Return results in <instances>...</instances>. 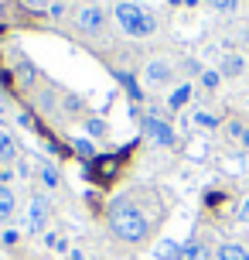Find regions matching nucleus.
<instances>
[{
	"label": "nucleus",
	"instance_id": "nucleus-1",
	"mask_svg": "<svg viewBox=\"0 0 249 260\" xmlns=\"http://www.w3.org/2000/svg\"><path fill=\"white\" fill-rule=\"evenodd\" d=\"M106 222H109V230H113L119 240H127V243H140L147 236V230H150L147 216L133 206V202H127V199H116V202L109 206Z\"/></svg>",
	"mask_w": 249,
	"mask_h": 260
},
{
	"label": "nucleus",
	"instance_id": "nucleus-2",
	"mask_svg": "<svg viewBox=\"0 0 249 260\" xmlns=\"http://www.w3.org/2000/svg\"><path fill=\"white\" fill-rule=\"evenodd\" d=\"M116 21L123 24L127 35H133V38H147V35H154V31H157L154 14L144 11L140 4H116Z\"/></svg>",
	"mask_w": 249,
	"mask_h": 260
},
{
	"label": "nucleus",
	"instance_id": "nucleus-3",
	"mask_svg": "<svg viewBox=\"0 0 249 260\" xmlns=\"http://www.w3.org/2000/svg\"><path fill=\"white\" fill-rule=\"evenodd\" d=\"M130 151H133V144H127L123 151H116V154H99V157H96V161L89 165V171L96 175V178H103V182H113V178L119 175V165H123V157L130 154Z\"/></svg>",
	"mask_w": 249,
	"mask_h": 260
},
{
	"label": "nucleus",
	"instance_id": "nucleus-4",
	"mask_svg": "<svg viewBox=\"0 0 249 260\" xmlns=\"http://www.w3.org/2000/svg\"><path fill=\"white\" fill-rule=\"evenodd\" d=\"M140 130H144L147 141H157V144H164V147L174 144V130H171V123H164V120H157V117H144L140 120Z\"/></svg>",
	"mask_w": 249,
	"mask_h": 260
},
{
	"label": "nucleus",
	"instance_id": "nucleus-5",
	"mask_svg": "<svg viewBox=\"0 0 249 260\" xmlns=\"http://www.w3.org/2000/svg\"><path fill=\"white\" fill-rule=\"evenodd\" d=\"M106 27V11L103 7H96V4H86L79 11V31H86V35H99Z\"/></svg>",
	"mask_w": 249,
	"mask_h": 260
},
{
	"label": "nucleus",
	"instance_id": "nucleus-6",
	"mask_svg": "<svg viewBox=\"0 0 249 260\" xmlns=\"http://www.w3.org/2000/svg\"><path fill=\"white\" fill-rule=\"evenodd\" d=\"M45 222H48V199H45V195H34V199H31L27 226H31V230H45Z\"/></svg>",
	"mask_w": 249,
	"mask_h": 260
},
{
	"label": "nucleus",
	"instance_id": "nucleus-7",
	"mask_svg": "<svg viewBox=\"0 0 249 260\" xmlns=\"http://www.w3.org/2000/svg\"><path fill=\"white\" fill-rule=\"evenodd\" d=\"M34 79H38V69L27 62V58H21V62H17V69H14V82L27 89V86H34Z\"/></svg>",
	"mask_w": 249,
	"mask_h": 260
},
{
	"label": "nucleus",
	"instance_id": "nucleus-8",
	"mask_svg": "<svg viewBox=\"0 0 249 260\" xmlns=\"http://www.w3.org/2000/svg\"><path fill=\"white\" fill-rule=\"evenodd\" d=\"M168 79H171V65H168V62L154 58V62L147 65V82H150V86H157V82H168Z\"/></svg>",
	"mask_w": 249,
	"mask_h": 260
},
{
	"label": "nucleus",
	"instance_id": "nucleus-9",
	"mask_svg": "<svg viewBox=\"0 0 249 260\" xmlns=\"http://www.w3.org/2000/svg\"><path fill=\"white\" fill-rule=\"evenodd\" d=\"M178 260H212V250L205 247V243H184Z\"/></svg>",
	"mask_w": 249,
	"mask_h": 260
},
{
	"label": "nucleus",
	"instance_id": "nucleus-10",
	"mask_svg": "<svg viewBox=\"0 0 249 260\" xmlns=\"http://www.w3.org/2000/svg\"><path fill=\"white\" fill-rule=\"evenodd\" d=\"M178 253H181V247L174 240H160L157 247H154V257L157 260H178Z\"/></svg>",
	"mask_w": 249,
	"mask_h": 260
},
{
	"label": "nucleus",
	"instance_id": "nucleus-11",
	"mask_svg": "<svg viewBox=\"0 0 249 260\" xmlns=\"http://www.w3.org/2000/svg\"><path fill=\"white\" fill-rule=\"evenodd\" d=\"M219 260H249V250L239 243H225V247H219Z\"/></svg>",
	"mask_w": 249,
	"mask_h": 260
},
{
	"label": "nucleus",
	"instance_id": "nucleus-12",
	"mask_svg": "<svg viewBox=\"0 0 249 260\" xmlns=\"http://www.w3.org/2000/svg\"><path fill=\"white\" fill-rule=\"evenodd\" d=\"M11 157H17V147H14V137L7 134V130H0V161H11Z\"/></svg>",
	"mask_w": 249,
	"mask_h": 260
},
{
	"label": "nucleus",
	"instance_id": "nucleus-13",
	"mask_svg": "<svg viewBox=\"0 0 249 260\" xmlns=\"http://www.w3.org/2000/svg\"><path fill=\"white\" fill-rule=\"evenodd\" d=\"M11 212H14V195H11V188L0 185V219H7Z\"/></svg>",
	"mask_w": 249,
	"mask_h": 260
},
{
	"label": "nucleus",
	"instance_id": "nucleus-14",
	"mask_svg": "<svg viewBox=\"0 0 249 260\" xmlns=\"http://www.w3.org/2000/svg\"><path fill=\"white\" fill-rule=\"evenodd\" d=\"M116 79H119V82H123V89L130 92L133 100H140V96H144V92H140V86L133 82V76H130V72H116Z\"/></svg>",
	"mask_w": 249,
	"mask_h": 260
},
{
	"label": "nucleus",
	"instance_id": "nucleus-15",
	"mask_svg": "<svg viewBox=\"0 0 249 260\" xmlns=\"http://www.w3.org/2000/svg\"><path fill=\"white\" fill-rule=\"evenodd\" d=\"M222 72L225 76H239V72H242V58H239V55H229L225 65H222Z\"/></svg>",
	"mask_w": 249,
	"mask_h": 260
},
{
	"label": "nucleus",
	"instance_id": "nucleus-16",
	"mask_svg": "<svg viewBox=\"0 0 249 260\" xmlns=\"http://www.w3.org/2000/svg\"><path fill=\"white\" fill-rule=\"evenodd\" d=\"M75 154H79V157H86L89 165L96 161V154H92V144H89V141H75Z\"/></svg>",
	"mask_w": 249,
	"mask_h": 260
},
{
	"label": "nucleus",
	"instance_id": "nucleus-17",
	"mask_svg": "<svg viewBox=\"0 0 249 260\" xmlns=\"http://www.w3.org/2000/svg\"><path fill=\"white\" fill-rule=\"evenodd\" d=\"M229 130H232V137H236L242 147H249V127H239V123H232Z\"/></svg>",
	"mask_w": 249,
	"mask_h": 260
},
{
	"label": "nucleus",
	"instance_id": "nucleus-18",
	"mask_svg": "<svg viewBox=\"0 0 249 260\" xmlns=\"http://www.w3.org/2000/svg\"><path fill=\"white\" fill-rule=\"evenodd\" d=\"M188 96H191V86H181V89H174V92H171V106H181Z\"/></svg>",
	"mask_w": 249,
	"mask_h": 260
},
{
	"label": "nucleus",
	"instance_id": "nucleus-19",
	"mask_svg": "<svg viewBox=\"0 0 249 260\" xmlns=\"http://www.w3.org/2000/svg\"><path fill=\"white\" fill-rule=\"evenodd\" d=\"M205 4H212L215 11H236L239 7V0H205Z\"/></svg>",
	"mask_w": 249,
	"mask_h": 260
},
{
	"label": "nucleus",
	"instance_id": "nucleus-20",
	"mask_svg": "<svg viewBox=\"0 0 249 260\" xmlns=\"http://www.w3.org/2000/svg\"><path fill=\"white\" fill-rule=\"evenodd\" d=\"M41 182L48 185V188H55V185H58V171L55 168H41Z\"/></svg>",
	"mask_w": 249,
	"mask_h": 260
},
{
	"label": "nucleus",
	"instance_id": "nucleus-21",
	"mask_svg": "<svg viewBox=\"0 0 249 260\" xmlns=\"http://www.w3.org/2000/svg\"><path fill=\"white\" fill-rule=\"evenodd\" d=\"M201 82H205L209 89H215V86L222 82V76H219V72H201Z\"/></svg>",
	"mask_w": 249,
	"mask_h": 260
},
{
	"label": "nucleus",
	"instance_id": "nucleus-22",
	"mask_svg": "<svg viewBox=\"0 0 249 260\" xmlns=\"http://www.w3.org/2000/svg\"><path fill=\"white\" fill-rule=\"evenodd\" d=\"M17 123H21V127H38V120L31 117V113H21V117H17Z\"/></svg>",
	"mask_w": 249,
	"mask_h": 260
},
{
	"label": "nucleus",
	"instance_id": "nucleus-23",
	"mask_svg": "<svg viewBox=\"0 0 249 260\" xmlns=\"http://www.w3.org/2000/svg\"><path fill=\"white\" fill-rule=\"evenodd\" d=\"M198 123H201V127H215V117H212V113H198Z\"/></svg>",
	"mask_w": 249,
	"mask_h": 260
},
{
	"label": "nucleus",
	"instance_id": "nucleus-24",
	"mask_svg": "<svg viewBox=\"0 0 249 260\" xmlns=\"http://www.w3.org/2000/svg\"><path fill=\"white\" fill-rule=\"evenodd\" d=\"M239 222H249V195H246V202H242V209H239Z\"/></svg>",
	"mask_w": 249,
	"mask_h": 260
},
{
	"label": "nucleus",
	"instance_id": "nucleus-25",
	"mask_svg": "<svg viewBox=\"0 0 249 260\" xmlns=\"http://www.w3.org/2000/svg\"><path fill=\"white\" fill-rule=\"evenodd\" d=\"M89 134L99 137V134H103V120H89Z\"/></svg>",
	"mask_w": 249,
	"mask_h": 260
},
{
	"label": "nucleus",
	"instance_id": "nucleus-26",
	"mask_svg": "<svg viewBox=\"0 0 249 260\" xmlns=\"http://www.w3.org/2000/svg\"><path fill=\"white\" fill-rule=\"evenodd\" d=\"M205 202H209V206H219V202H222V192H209V195H205Z\"/></svg>",
	"mask_w": 249,
	"mask_h": 260
},
{
	"label": "nucleus",
	"instance_id": "nucleus-27",
	"mask_svg": "<svg viewBox=\"0 0 249 260\" xmlns=\"http://www.w3.org/2000/svg\"><path fill=\"white\" fill-rule=\"evenodd\" d=\"M4 243H7V247H14V243H17V233H14V230H7V233H4Z\"/></svg>",
	"mask_w": 249,
	"mask_h": 260
},
{
	"label": "nucleus",
	"instance_id": "nucleus-28",
	"mask_svg": "<svg viewBox=\"0 0 249 260\" xmlns=\"http://www.w3.org/2000/svg\"><path fill=\"white\" fill-rule=\"evenodd\" d=\"M68 260H86V257H82L79 250H72V257H68Z\"/></svg>",
	"mask_w": 249,
	"mask_h": 260
},
{
	"label": "nucleus",
	"instance_id": "nucleus-29",
	"mask_svg": "<svg viewBox=\"0 0 249 260\" xmlns=\"http://www.w3.org/2000/svg\"><path fill=\"white\" fill-rule=\"evenodd\" d=\"M0 11H4V0H0Z\"/></svg>",
	"mask_w": 249,
	"mask_h": 260
}]
</instances>
